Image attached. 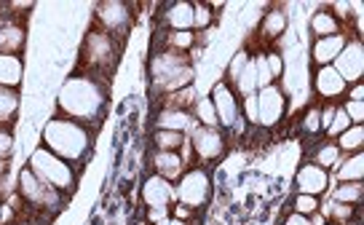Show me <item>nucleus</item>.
I'll use <instances>...</instances> for the list:
<instances>
[{"instance_id":"obj_1","label":"nucleus","mask_w":364,"mask_h":225,"mask_svg":"<svg viewBox=\"0 0 364 225\" xmlns=\"http://www.w3.org/2000/svg\"><path fill=\"white\" fill-rule=\"evenodd\" d=\"M107 105V83L91 75H73L59 91V110L80 126H97Z\"/></svg>"},{"instance_id":"obj_2","label":"nucleus","mask_w":364,"mask_h":225,"mask_svg":"<svg viewBox=\"0 0 364 225\" xmlns=\"http://www.w3.org/2000/svg\"><path fill=\"white\" fill-rule=\"evenodd\" d=\"M89 145L91 132L70 118H51L43 129V147H48L54 156L65 158L68 164L83 161L89 153Z\"/></svg>"},{"instance_id":"obj_3","label":"nucleus","mask_w":364,"mask_h":225,"mask_svg":"<svg viewBox=\"0 0 364 225\" xmlns=\"http://www.w3.org/2000/svg\"><path fill=\"white\" fill-rule=\"evenodd\" d=\"M118 54H121V43L113 41L107 33L102 30H91L83 41V48H80V70L83 75H91L97 80H110V73L118 65Z\"/></svg>"},{"instance_id":"obj_4","label":"nucleus","mask_w":364,"mask_h":225,"mask_svg":"<svg viewBox=\"0 0 364 225\" xmlns=\"http://www.w3.org/2000/svg\"><path fill=\"white\" fill-rule=\"evenodd\" d=\"M150 75H153V89L159 94H171V91L188 89L193 80V65L188 54L180 51H159L150 62Z\"/></svg>"},{"instance_id":"obj_5","label":"nucleus","mask_w":364,"mask_h":225,"mask_svg":"<svg viewBox=\"0 0 364 225\" xmlns=\"http://www.w3.org/2000/svg\"><path fill=\"white\" fill-rule=\"evenodd\" d=\"M27 169L43 185H48V188H54L59 193H70L75 188V169H73V164H68L65 158L54 156L48 147H38L30 156V167Z\"/></svg>"},{"instance_id":"obj_6","label":"nucleus","mask_w":364,"mask_h":225,"mask_svg":"<svg viewBox=\"0 0 364 225\" xmlns=\"http://www.w3.org/2000/svg\"><path fill=\"white\" fill-rule=\"evenodd\" d=\"M19 199H22L27 206L41 209V212L51 214V217H54V214L62 209V204H65L62 193L43 185L30 169H22V172H19Z\"/></svg>"},{"instance_id":"obj_7","label":"nucleus","mask_w":364,"mask_h":225,"mask_svg":"<svg viewBox=\"0 0 364 225\" xmlns=\"http://www.w3.org/2000/svg\"><path fill=\"white\" fill-rule=\"evenodd\" d=\"M94 22H97V30L107 33L113 41H118V43L124 46V38L132 30V6L121 3V0L100 3L97 14H94Z\"/></svg>"},{"instance_id":"obj_8","label":"nucleus","mask_w":364,"mask_h":225,"mask_svg":"<svg viewBox=\"0 0 364 225\" xmlns=\"http://www.w3.org/2000/svg\"><path fill=\"white\" fill-rule=\"evenodd\" d=\"M180 185L174 188V199H180L182 206L188 209H201L209 196H212V180L201 167H193L191 172H185L180 180Z\"/></svg>"},{"instance_id":"obj_9","label":"nucleus","mask_w":364,"mask_h":225,"mask_svg":"<svg viewBox=\"0 0 364 225\" xmlns=\"http://www.w3.org/2000/svg\"><path fill=\"white\" fill-rule=\"evenodd\" d=\"M191 147L198 164H209L225 153V137L220 132V126H196L191 135Z\"/></svg>"},{"instance_id":"obj_10","label":"nucleus","mask_w":364,"mask_h":225,"mask_svg":"<svg viewBox=\"0 0 364 225\" xmlns=\"http://www.w3.org/2000/svg\"><path fill=\"white\" fill-rule=\"evenodd\" d=\"M255 100H257V126H260V129H271V126L282 124L284 108H287L284 91L271 83V86H265V89L257 91Z\"/></svg>"},{"instance_id":"obj_11","label":"nucleus","mask_w":364,"mask_h":225,"mask_svg":"<svg viewBox=\"0 0 364 225\" xmlns=\"http://www.w3.org/2000/svg\"><path fill=\"white\" fill-rule=\"evenodd\" d=\"M332 68L338 70L346 83H359L364 73V48L359 38H348V43L343 46V51L338 54V59L332 62Z\"/></svg>"},{"instance_id":"obj_12","label":"nucleus","mask_w":364,"mask_h":225,"mask_svg":"<svg viewBox=\"0 0 364 225\" xmlns=\"http://www.w3.org/2000/svg\"><path fill=\"white\" fill-rule=\"evenodd\" d=\"M212 108H215L217 124L230 126L241 118V100L236 97V91L228 86L225 80H220L215 89H212Z\"/></svg>"},{"instance_id":"obj_13","label":"nucleus","mask_w":364,"mask_h":225,"mask_svg":"<svg viewBox=\"0 0 364 225\" xmlns=\"http://www.w3.org/2000/svg\"><path fill=\"white\" fill-rule=\"evenodd\" d=\"M142 202H145L148 209H166L169 212L171 202H174V185L169 180L159 177V174H153L142 185Z\"/></svg>"},{"instance_id":"obj_14","label":"nucleus","mask_w":364,"mask_h":225,"mask_svg":"<svg viewBox=\"0 0 364 225\" xmlns=\"http://www.w3.org/2000/svg\"><path fill=\"white\" fill-rule=\"evenodd\" d=\"M314 86H316L318 97H321V100H327V102H335L338 97H343V94H346V89H348V83L338 75V70L332 68V65L316 70Z\"/></svg>"},{"instance_id":"obj_15","label":"nucleus","mask_w":364,"mask_h":225,"mask_svg":"<svg viewBox=\"0 0 364 225\" xmlns=\"http://www.w3.org/2000/svg\"><path fill=\"white\" fill-rule=\"evenodd\" d=\"M348 38L351 35L346 33H338V35H330V38H316V43H314V65L316 68H327V65H332L335 59H338V54L343 51V46L348 43Z\"/></svg>"},{"instance_id":"obj_16","label":"nucleus","mask_w":364,"mask_h":225,"mask_svg":"<svg viewBox=\"0 0 364 225\" xmlns=\"http://www.w3.org/2000/svg\"><path fill=\"white\" fill-rule=\"evenodd\" d=\"M150 164H153V172L164 177V180H180L182 174H185V161H182L180 153H174V150H156L153 158H150Z\"/></svg>"},{"instance_id":"obj_17","label":"nucleus","mask_w":364,"mask_h":225,"mask_svg":"<svg viewBox=\"0 0 364 225\" xmlns=\"http://www.w3.org/2000/svg\"><path fill=\"white\" fill-rule=\"evenodd\" d=\"M330 185V177H327V169L316 167V164H306L297 172V188L300 193H308V196H321Z\"/></svg>"},{"instance_id":"obj_18","label":"nucleus","mask_w":364,"mask_h":225,"mask_svg":"<svg viewBox=\"0 0 364 225\" xmlns=\"http://www.w3.org/2000/svg\"><path fill=\"white\" fill-rule=\"evenodd\" d=\"M24 46V27L14 16L0 19V54H19Z\"/></svg>"},{"instance_id":"obj_19","label":"nucleus","mask_w":364,"mask_h":225,"mask_svg":"<svg viewBox=\"0 0 364 225\" xmlns=\"http://www.w3.org/2000/svg\"><path fill=\"white\" fill-rule=\"evenodd\" d=\"M164 19H166V27L171 33H188V30L193 33V3H188V0L171 3V6H166Z\"/></svg>"},{"instance_id":"obj_20","label":"nucleus","mask_w":364,"mask_h":225,"mask_svg":"<svg viewBox=\"0 0 364 225\" xmlns=\"http://www.w3.org/2000/svg\"><path fill=\"white\" fill-rule=\"evenodd\" d=\"M156 126L164 129V132H185V129H196V118L191 110H169V108H164L159 112V118H156Z\"/></svg>"},{"instance_id":"obj_21","label":"nucleus","mask_w":364,"mask_h":225,"mask_svg":"<svg viewBox=\"0 0 364 225\" xmlns=\"http://www.w3.org/2000/svg\"><path fill=\"white\" fill-rule=\"evenodd\" d=\"M22 56L19 54H0V86L14 89L22 83Z\"/></svg>"},{"instance_id":"obj_22","label":"nucleus","mask_w":364,"mask_h":225,"mask_svg":"<svg viewBox=\"0 0 364 225\" xmlns=\"http://www.w3.org/2000/svg\"><path fill=\"white\" fill-rule=\"evenodd\" d=\"M19 110V97L14 89H3L0 86V129H11L14 118Z\"/></svg>"},{"instance_id":"obj_23","label":"nucleus","mask_w":364,"mask_h":225,"mask_svg":"<svg viewBox=\"0 0 364 225\" xmlns=\"http://www.w3.org/2000/svg\"><path fill=\"white\" fill-rule=\"evenodd\" d=\"M318 212L327 217V223L346 225V223H351V220H356V206H353V204L327 202L324 204V209H318Z\"/></svg>"},{"instance_id":"obj_24","label":"nucleus","mask_w":364,"mask_h":225,"mask_svg":"<svg viewBox=\"0 0 364 225\" xmlns=\"http://www.w3.org/2000/svg\"><path fill=\"white\" fill-rule=\"evenodd\" d=\"M335 145H338L341 153H359L364 145V126L362 124L348 126V129L335 140Z\"/></svg>"},{"instance_id":"obj_25","label":"nucleus","mask_w":364,"mask_h":225,"mask_svg":"<svg viewBox=\"0 0 364 225\" xmlns=\"http://www.w3.org/2000/svg\"><path fill=\"white\" fill-rule=\"evenodd\" d=\"M364 177V156L362 153H351V156L338 167V180L341 182H362Z\"/></svg>"},{"instance_id":"obj_26","label":"nucleus","mask_w":364,"mask_h":225,"mask_svg":"<svg viewBox=\"0 0 364 225\" xmlns=\"http://www.w3.org/2000/svg\"><path fill=\"white\" fill-rule=\"evenodd\" d=\"M311 30L316 38H330V35H338L343 33L341 30V22L335 19V14L330 11H318L311 16Z\"/></svg>"},{"instance_id":"obj_27","label":"nucleus","mask_w":364,"mask_h":225,"mask_svg":"<svg viewBox=\"0 0 364 225\" xmlns=\"http://www.w3.org/2000/svg\"><path fill=\"white\" fill-rule=\"evenodd\" d=\"M196 105V91L188 86V89L171 91V94H164V108L169 110H191Z\"/></svg>"},{"instance_id":"obj_28","label":"nucleus","mask_w":364,"mask_h":225,"mask_svg":"<svg viewBox=\"0 0 364 225\" xmlns=\"http://www.w3.org/2000/svg\"><path fill=\"white\" fill-rule=\"evenodd\" d=\"M287 27V16L282 11H271L265 14V19H262V27H260V35L265 41H273V38H279V35L284 33Z\"/></svg>"},{"instance_id":"obj_29","label":"nucleus","mask_w":364,"mask_h":225,"mask_svg":"<svg viewBox=\"0 0 364 225\" xmlns=\"http://www.w3.org/2000/svg\"><path fill=\"white\" fill-rule=\"evenodd\" d=\"M193 43H196V35L191 33V30H188V33H171L169 30V33L164 35V48H166V51H180V54H185ZM164 48H161V51H164Z\"/></svg>"},{"instance_id":"obj_30","label":"nucleus","mask_w":364,"mask_h":225,"mask_svg":"<svg viewBox=\"0 0 364 225\" xmlns=\"http://www.w3.org/2000/svg\"><path fill=\"white\" fill-rule=\"evenodd\" d=\"M182 142H185V135L180 132H164V129H156V135H153V145L156 150H180Z\"/></svg>"},{"instance_id":"obj_31","label":"nucleus","mask_w":364,"mask_h":225,"mask_svg":"<svg viewBox=\"0 0 364 225\" xmlns=\"http://www.w3.org/2000/svg\"><path fill=\"white\" fill-rule=\"evenodd\" d=\"M311 164H316V167L321 169H332L341 164V150H338V145L335 142H327V145H321L316 150V156H314V161Z\"/></svg>"},{"instance_id":"obj_32","label":"nucleus","mask_w":364,"mask_h":225,"mask_svg":"<svg viewBox=\"0 0 364 225\" xmlns=\"http://www.w3.org/2000/svg\"><path fill=\"white\" fill-rule=\"evenodd\" d=\"M332 202L341 204H356L362 202V182H341V188L332 193Z\"/></svg>"},{"instance_id":"obj_33","label":"nucleus","mask_w":364,"mask_h":225,"mask_svg":"<svg viewBox=\"0 0 364 225\" xmlns=\"http://www.w3.org/2000/svg\"><path fill=\"white\" fill-rule=\"evenodd\" d=\"M193 118L201 126H220L217 124L215 108H212V100H198L193 105Z\"/></svg>"},{"instance_id":"obj_34","label":"nucleus","mask_w":364,"mask_h":225,"mask_svg":"<svg viewBox=\"0 0 364 225\" xmlns=\"http://www.w3.org/2000/svg\"><path fill=\"white\" fill-rule=\"evenodd\" d=\"M348 126H353V124H351V118L346 115V110H343V108H335V115H332L330 126H327V135L338 140V137H341L343 132L348 129Z\"/></svg>"},{"instance_id":"obj_35","label":"nucleus","mask_w":364,"mask_h":225,"mask_svg":"<svg viewBox=\"0 0 364 225\" xmlns=\"http://www.w3.org/2000/svg\"><path fill=\"white\" fill-rule=\"evenodd\" d=\"M255 75H257V91L265 89V86H271L273 83V75L271 70H268V62H265V54H257L255 59Z\"/></svg>"},{"instance_id":"obj_36","label":"nucleus","mask_w":364,"mask_h":225,"mask_svg":"<svg viewBox=\"0 0 364 225\" xmlns=\"http://www.w3.org/2000/svg\"><path fill=\"white\" fill-rule=\"evenodd\" d=\"M321 209V202H318V196H308V193H300L295 199V212L297 214H306V217H311L314 212H318Z\"/></svg>"},{"instance_id":"obj_37","label":"nucleus","mask_w":364,"mask_h":225,"mask_svg":"<svg viewBox=\"0 0 364 225\" xmlns=\"http://www.w3.org/2000/svg\"><path fill=\"white\" fill-rule=\"evenodd\" d=\"M212 9L206 3H193V30H206L212 24Z\"/></svg>"},{"instance_id":"obj_38","label":"nucleus","mask_w":364,"mask_h":225,"mask_svg":"<svg viewBox=\"0 0 364 225\" xmlns=\"http://www.w3.org/2000/svg\"><path fill=\"white\" fill-rule=\"evenodd\" d=\"M250 59L252 56L247 54V51H239V54H236V59H233V62H230V68H228V86H230V83H233V80L239 78L241 75V70L247 68V65H250Z\"/></svg>"},{"instance_id":"obj_39","label":"nucleus","mask_w":364,"mask_h":225,"mask_svg":"<svg viewBox=\"0 0 364 225\" xmlns=\"http://www.w3.org/2000/svg\"><path fill=\"white\" fill-rule=\"evenodd\" d=\"M303 129H306L308 135H318L321 132V110L318 108H311L308 115L303 118Z\"/></svg>"},{"instance_id":"obj_40","label":"nucleus","mask_w":364,"mask_h":225,"mask_svg":"<svg viewBox=\"0 0 364 225\" xmlns=\"http://www.w3.org/2000/svg\"><path fill=\"white\" fill-rule=\"evenodd\" d=\"M343 110H346V115L351 118V124H362L364 121V102L346 100L343 102Z\"/></svg>"},{"instance_id":"obj_41","label":"nucleus","mask_w":364,"mask_h":225,"mask_svg":"<svg viewBox=\"0 0 364 225\" xmlns=\"http://www.w3.org/2000/svg\"><path fill=\"white\" fill-rule=\"evenodd\" d=\"M11 129H0V161H6V158L11 156Z\"/></svg>"},{"instance_id":"obj_42","label":"nucleus","mask_w":364,"mask_h":225,"mask_svg":"<svg viewBox=\"0 0 364 225\" xmlns=\"http://www.w3.org/2000/svg\"><path fill=\"white\" fill-rule=\"evenodd\" d=\"M265 62H268V70H271L273 78H279V75L284 73V62H282L279 54H265Z\"/></svg>"},{"instance_id":"obj_43","label":"nucleus","mask_w":364,"mask_h":225,"mask_svg":"<svg viewBox=\"0 0 364 225\" xmlns=\"http://www.w3.org/2000/svg\"><path fill=\"white\" fill-rule=\"evenodd\" d=\"M332 115H335V105H324V110H321V132H327V126H330Z\"/></svg>"},{"instance_id":"obj_44","label":"nucleus","mask_w":364,"mask_h":225,"mask_svg":"<svg viewBox=\"0 0 364 225\" xmlns=\"http://www.w3.org/2000/svg\"><path fill=\"white\" fill-rule=\"evenodd\" d=\"M332 9H335V19H338V22H341V19H348V16H351V14H348V9H351V6H348V3H332Z\"/></svg>"},{"instance_id":"obj_45","label":"nucleus","mask_w":364,"mask_h":225,"mask_svg":"<svg viewBox=\"0 0 364 225\" xmlns=\"http://www.w3.org/2000/svg\"><path fill=\"white\" fill-rule=\"evenodd\" d=\"M191 214H193V209H188V206H182V204H177V206L171 209V217H177V220H182V223H185Z\"/></svg>"},{"instance_id":"obj_46","label":"nucleus","mask_w":364,"mask_h":225,"mask_svg":"<svg viewBox=\"0 0 364 225\" xmlns=\"http://www.w3.org/2000/svg\"><path fill=\"white\" fill-rule=\"evenodd\" d=\"M166 209H148V223H161V220H166Z\"/></svg>"},{"instance_id":"obj_47","label":"nucleus","mask_w":364,"mask_h":225,"mask_svg":"<svg viewBox=\"0 0 364 225\" xmlns=\"http://www.w3.org/2000/svg\"><path fill=\"white\" fill-rule=\"evenodd\" d=\"M284 225H311L308 223V217L306 214H297V212H292L289 217L284 220Z\"/></svg>"},{"instance_id":"obj_48","label":"nucleus","mask_w":364,"mask_h":225,"mask_svg":"<svg viewBox=\"0 0 364 225\" xmlns=\"http://www.w3.org/2000/svg\"><path fill=\"white\" fill-rule=\"evenodd\" d=\"M348 100H353V102L364 100V86H362V83H353L351 91H348Z\"/></svg>"},{"instance_id":"obj_49","label":"nucleus","mask_w":364,"mask_h":225,"mask_svg":"<svg viewBox=\"0 0 364 225\" xmlns=\"http://www.w3.org/2000/svg\"><path fill=\"white\" fill-rule=\"evenodd\" d=\"M308 223H311V225H324V223H327V217H324L321 212H314L311 217H308Z\"/></svg>"},{"instance_id":"obj_50","label":"nucleus","mask_w":364,"mask_h":225,"mask_svg":"<svg viewBox=\"0 0 364 225\" xmlns=\"http://www.w3.org/2000/svg\"><path fill=\"white\" fill-rule=\"evenodd\" d=\"M166 225H188V223H182L177 217H166Z\"/></svg>"},{"instance_id":"obj_51","label":"nucleus","mask_w":364,"mask_h":225,"mask_svg":"<svg viewBox=\"0 0 364 225\" xmlns=\"http://www.w3.org/2000/svg\"><path fill=\"white\" fill-rule=\"evenodd\" d=\"M6 169H9V164H6V161H0V180L6 177Z\"/></svg>"},{"instance_id":"obj_52","label":"nucleus","mask_w":364,"mask_h":225,"mask_svg":"<svg viewBox=\"0 0 364 225\" xmlns=\"http://www.w3.org/2000/svg\"><path fill=\"white\" fill-rule=\"evenodd\" d=\"M0 217H3V202H0Z\"/></svg>"},{"instance_id":"obj_53","label":"nucleus","mask_w":364,"mask_h":225,"mask_svg":"<svg viewBox=\"0 0 364 225\" xmlns=\"http://www.w3.org/2000/svg\"><path fill=\"white\" fill-rule=\"evenodd\" d=\"M324 225H338V223H324Z\"/></svg>"},{"instance_id":"obj_54","label":"nucleus","mask_w":364,"mask_h":225,"mask_svg":"<svg viewBox=\"0 0 364 225\" xmlns=\"http://www.w3.org/2000/svg\"><path fill=\"white\" fill-rule=\"evenodd\" d=\"M9 225H22V223H9Z\"/></svg>"}]
</instances>
